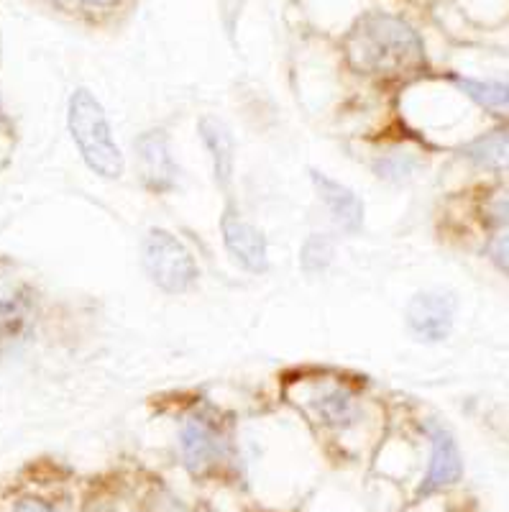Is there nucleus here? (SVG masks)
<instances>
[{"mask_svg": "<svg viewBox=\"0 0 509 512\" xmlns=\"http://www.w3.org/2000/svg\"><path fill=\"white\" fill-rule=\"evenodd\" d=\"M343 57L353 75L387 88L410 85L430 72L423 36L405 18L384 11L353 21L343 39Z\"/></svg>", "mask_w": 509, "mask_h": 512, "instance_id": "1", "label": "nucleus"}, {"mask_svg": "<svg viewBox=\"0 0 509 512\" xmlns=\"http://www.w3.org/2000/svg\"><path fill=\"white\" fill-rule=\"evenodd\" d=\"M67 128L80 159L93 175L108 182H118L126 175V154L118 144L105 105L95 98L93 90L77 88L70 95Z\"/></svg>", "mask_w": 509, "mask_h": 512, "instance_id": "2", "label": "nucleus"}, {"mask_svg": "<svg viewBox=\"0 0 509 512\" xmlns=\"http://www.w3.org/2000/svg\"><path fill=\"white\" fill-rule=\"evenodd\" d=\"M177 456L192 477H208L220 472L236 451V438L226 413L215 408L213 402H195L190 405L177 425Z\"/></svg>", "mask_w": 509, "mask_h": 512, "instance_id": "3", "label": "nucleus"}, {"mask_svg": "<svg viewBox=\"0 0 509 512\" xmlns=\"http://www.w3.org/2000/svg\"><path fill=\"white\" fill-rule=\"evenodd\" d=\"M292 400L328 433H351L369 420V400L364 387L338 374H318L300 379L292 390Z\"/></svg>", "mask_w": 509, "mask_h": 512, "instance_id": "4", "label": "nucleus"}, {"mask_svg": "<svg viewBox=\"0 0 509 512\" xmlns=\"http://www.w3.org/2000/svg\"><path fill=\"white\" fill-rule=\"evenodd\" d=\"M139 259L146 280L162 295L185 297L203 282V267L197 262V256L172 228H146L141 236Z\"/></svg>", "mask_w": 509, "mask_h": 512, "instance_id": "5", "label": "nucleus"}, {"mask_svg": "<svg viewBox=\"0 0 509 512\" xmlns=\"http://www.w3.org/2000/svg\"><path fill=\"white\" fill-rule=\"evenodd\" d=\"M41 295L16 262L0 259V354L24 346L39 323Z\"/></svg>", "mask_w": 509, "mask_h": 512, "instance_id": "6", "label": "nucleus"}, {"mask_svg": "<svg viewBox=\"0 0 509 512\" xmlns=\"http://www.w3.org/2000/svg\"><path fill=\"white\" fill-rule=\"evenodd\" d=\"M136 182L151 198H172L185 187L182 169L169 128L151 126L139 131L131 144Z\"/></svg>", "mask_w": 509, "mask_h": 512, "instance_id": "7", "label": "nucleus"}, {"mask_svg": "<svg viewBox=\"0 0 509 512\" xmlns=\"http://www.w3.org/2000/svg\"><path fill=\"white\" fill-rule=\"evenodd\" d=\"M218 231L228 259H231L241 272L254 274V277H261V274L269 272L272 259H269L267 231L243 210L238 195L223 198Z\"/></svg>", "mask_w": 509, "mask_h": 512, "instance_id": "8", "label": "nucleus"}, {"mask_svg": "<svg viewBox=\"0 0 509 512\" xmlns=\"http://www.w3.org/2000/svg\"><path fill=\"white\" fill-rule=\"evenodd\" d=\"M428 154L430 146L415 131H392L371 141L366 164L376 180L400 187L420 177L428 164Z\"/></svg>", "mask_w": 509, "mask_h": 512, "instance_id": "9", "label": "nucleus"}, {"mask_svg": "<svg viewBox=\"0 0 509 512\" xmlns=\"http://www.w3.org/2000/svg\"><path fill=\"white\" fill-rule=\"evenodd\" d=\"M458 297L456 292L443 287H428L417 290L405 303V331L412 341L425 346L443 344L456 331Z\"/></svg>", "mask_w": 509, "mask_h": 512, "instance_id": "10", "label": "nucleus"}, {"mask_svg": "<svg viewBox=\"0 0 509 512\" xmlns=\"http://www.w3.org/2000/svg\"><path fill=\"white\" fill-rule=\"evenodd\" d=\"M420 431L428 441V464H425L423 479L417 484L415 495L417 500H425V497L438 495L443 489L461 482L463 456L451 428L440 423L438 418H425Z\"/></svg>", "mask_w": 509, "mask_h": 512, "instance_id": "11", "label": "nucleus"}, {"mask_svg": "<svg viewBox=\"0 0 509 512\" xmlns=\"http://www.w3.org/2000/svg\"><path fill=\"white\" fill-rule=\"evenodd\" d=\"M307 180L313 187V195L323 213L328 216L330 226L343 236H359L366 228V203L356 187L346 185L338 177L328 175L323 169H307Z\"/></svg>", "mask_w": 509, "mask_h": 512, "instance_id": "12", "label": "nucleus"}, {"mask_svg": "<svg viewBox=\"0 0 509 512\" xmlns=\"http://www.w3.org/2000/svg\"><path fill=\"white\" fill-rule=\"evenodd\" d=\"M197 139L203 144V152L210 162L213 182L220 190V198H231L236 192V172H238V144L231 126L218 116L197 118Z\"/></svg>", "mask_w": 509, "mask_h": 512, "instance_id": "13", "label": "nucleus"}, {"mask_svg": "<svg viewBox=\"0 0 509 512\" xmlns=\"http://www.w3.org/2000/svg\"><path fill=\"white\" fill-rule=\"evenodd\" d=\"M456 154L471 172L492 180H509V121H497L481 134L456 146Z\"/></svg>", "mask_w": 509, "mask_h": 512, "instance_id": "14", "label": "nucleus"}, {"mask_svg": "<svg viewBox=\"0 0 509 512\" xmlns=\"http://www.w3.org/2000/svg\"><path fill=\"white\" fill-rule=\"evenodd\" d=\"M446 80L484 116L494 118V123L509 121V77H471L453 72Z\"/></svg>", "mask_w": 509, "mask_h": 512, "instance_id": "15", "label": "nucleus"}, {"mask_svg": "<svg viewBox=\"0 0 509 512\" xmlns=\"http://www.w3.org/2000/svg\"><path fill=\"white\" fill-rule=\"evenodd\" d=\"M476 226L486 233V239L509 233V185L507 180H492V185L481 187L471 210Z\"/></svg>", "mask_w": 509, "mask_h": 512, "instance_id": "16", "label": "nucleus"}, {"mask_svg": "<svg viewBox=\"0 0 509 512\" xmlns=\"http://www.w3.org/2000/svg\"><path fill=\"white\" fill-rule=\"evenodd\" d=\"M338 256V236L336 233H307L300 244V269L307 277H320L333 267Z\"/></svg>", "mask_w": 509, "mask_h": 512, "instance_id": "17", "label": "nucleus"}, {"mask_svg": "<svg viewBox=\"0 0 509 512\" xmlns=\"http://www.w3.org/2000/svg\"><path fill=\"white\" fill-rule=\"evenodd\" d=\"M484 256H486V262L492 264L502 277H507L509 280V233H499V236L486 239Z\"/></svg>", "mask_w": 509, "mask_h": 512, "instance_id": "18", "label": "nucleus"}, {"mask_svg": "<svg viewBox=\"0 0 509 512\" xmlns=\"http://www.w3.org/2000/svg\"><path fill=\"white\" fill-rule=\"evenodd\" d=\"M13 512H54V505L41 497H24L16 502Z\"/></svg>", "mask_w": 509, "mask_h": 512, "instance_id": "19", "label": "nucleus"}, {"mask_svg": "<svg viewBox=\"0 0 509 512\" xmlns=\"http://www.w3.org/2000/svg\"><path fill=\"white\" fill-rule=\"evenodd\" d=\"M243 0H223V18H226V29L233 31L236 29V18L241 13Z\"/></svg>", "mask_w": 509, "mask_h": 512, "instance_id": "20", "label": "nucleus"}, {"mask_svg": "<svg viewBox=\"0 0 509 512\" xmlns=\"http://www.w3.org/2000/svg\"><path fill=\"white\" fill-rule=\"evenodd\" d=\"M64 3H77V6L105 8V6H113V3H118V0H64Z\"/></svg>", "mask_w": 509, "mask_h": 512, "instance_id": "21", "label": "nucleus"}, {"mask_svg": "<svg viewBox=\"0 0 509 512\" xmlns=\"http://www.w3.org/2000/svg\"><path fill=\"white\" fill-rule=\"evenodd\" d=\"M0 116H3V113H0Z\"/></svg>", "mask_w": 509, "mask_h": 512, "instance_id": "22", "label": "nucleus"}]
</instances>
